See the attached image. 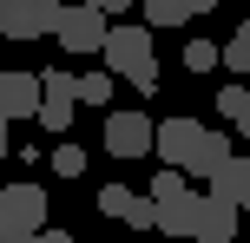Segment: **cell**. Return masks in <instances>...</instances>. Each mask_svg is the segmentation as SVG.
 <instances>
[{
  "mask_svg": "<svg viewBox=\"0 0 250 243\" xmlns=\"http://www.w3.org/2000/svg\"><path fill=\"white\" fill-rule=\"evenodd\" d=\"M151 151H158V165L185 171V178H211V171L230 158V138L178 112V118H165V125H158V145H151Z\"/></svg>",
  "mask_w": 250,
  "mask_h": 243,
  "instance_id": "1",
  "label": "cell"
},
{
  "mask_svg": "<svg viewBox=\"0 0 250 243\" xmlns=\"http://www.w3.org/2000/svg\"><path fill=\"white\" fill-rule=\"evenodd\" d=\"M105 73L132 79L138 92H158V53H151L145 20H112V33H105Z\"/></svg>",
  "mask_w": 250,
  "mask_h": 243,
  "instance_id": "2",
  "label": "cell"
},
{
  "mask_svg": "<svg viewBox=\"0 0 250 243\" xmlns=\"http://www.w3.org/2000/svg\"><path fill=\"white\" fill-rule=\"evenodd\" d=\"M46 230V191L40 184H0V243H26Z\"/></svg>",
  "mask_w": 250,
  "mask_h": 243,
  "instance_id": "3",
  "label": "cell"
},
{
  "mask_svg": "<svg viewBox=\"0 0 250 243\" xmlns=\"http://www.w3.org/2000/svg\"><path fill=\"white\" fill-rule=\"evenodd\" d=\"M105 33H112V20H105L99 7H86V0H73V7H60V46L73 53V59H86V53H105Z\"/></svg>",
  "mask_w": 250,
  "mask_h": 243,
  "instance_id": "4",
  "label": "cell"
},
{
  "mask_svg": "<svg viewBox=\"0 0 250 243\" xmlns=\"http://www.w3.org/2000/svg\"><path fill=\"white\" fill-rule=\"evenodd\" d=\"M40 125L46 131H73V112H79V73H66V66H53V73H40Z\"/></svg>",
  "mask_w": 250,
  "mask_h": 243,
  "instance_id": "5",
  "label": "cell"
},
{
  "mask_svg": "<svg viewBox=\"0 0 250 243\" xmlns=\"http://www.w3.org/2000/svg\"><path fill=\"white\" fill-rule=\"evenodd\" d=\"M0 33L7 39H46V33H60V0H7V7H0Z\"/></svg>",
  "mask_w": 250,
  "mask_h": 243,
  "instance_id": "6",
  "label": "cell"
},
{
  "mask_svg": "<svg viewBox=\"0 0 250 243\" xmlns=\"http://www.w3.org/2000/svg\"><path fill=\"white\" fill-rule=\"evenodd\" d=\"M151 145H158V125H151L145 112H105V151L112 158L132 165V158H145Z\"/></svg>",
  "mask_w": 250,
  "mask_h": 243,
  "instance_id": "7",
  "label": "cell"
},
{
  "mask_svg": "<svg viewBox=\"0 0 250 243\" xmlns=\"http://www.w3.org/2000/svg\"><path fill=\"white\" fill-rule=\"evenodd\" d=\"M99 210L119 217V224H132V230H158V204L138 197V191H125V184H105V191H99Z\"/></svg>",
  "mask_w": 250,
  "mask_h": 243,
  "instance_id": "8",
  "label": "cell"
},
{
  "mask_svg": "<svg viewBox=\"0 0 250 243\" xmlns=\"http://www.w3.org/2000/svg\"><path fill=\"white\" fill-rule=\"evenodd\" d=\"M40 73H0V118H40Z\"/></svg>",
  "mask_w": 250,
  "mask_h": 243,
  "instance_id": "9",
  "label": "cell"
},
{
  "mask_svg": "<svg viewBox=\"0 0 250 243\" xmlns=\"http://www.w3.org/2000/svg\"><path fill=\"white\" fill-rule=\"evenodd\" d=\"M237 217H244V210L230 204V197L204 191L198 197V230H191V237H198V243H237Z\"/></svg>",
  "mask_w": 250,
  "mask_h": 243,
  "instance_id": "10",
  "label": "cell"
},
{
  "mask_svg": "<svg viewBox=\"0 0 250 243\" xmlns=\"http://www.w3.org/2000/svg\"><path fill=\"white\" fill-rule=\"evenodd\" d=\"M211 197H230V204H244V197H250V158L230 151L224 165L211 171Z\"/></svg>",
  "mask_w": 250,
  "mask_h": 243,
  "instance_id": "11",
  "label": "cell"
},
{
  "mask_svg": "<svg viewBox=\"0 0 250 243\" xmlns=\"http://www.w3.org/2000/svg\"><path fill=\"white\" fill-rule=\"evenodd\" d=\"M158 230L165 237H191V230H198V191L178 197V204H158Z\"/></svg>",
  "mask_w": 250,
  "mask_h": 243,
  "instance_id": "12",
  "label": "cell"
},
{
  "mask_svg": "<svg viewBox=\"0 0 250 243\" xmlns=\"http://www.w3.org/2000/svg\"><path fill=\"white\" fill-rule=\"evenodd\" d=\"M138 13H145V26L158 33V26H185L191 20V7L185 0H138Z\"/></svg>",
  "mask_w": 250,
  "mask_h": 243,
  "instance_id": "13",
  "label": "cell"
},
{
  "mask_svg": "<svg viewBox=\"0 0 250 243\" xmlns=\"http://www.w3.org/2000/svg\"><path fill=\"white\" fill-rule=\"evenodd\" d=\"M151 204H178V197H191V178L185 171H171V165H158V178H151Z\"/></svg>",
  "mask_w": 250,
  "mask_h": 243,
  "instance_id": "14",
  "label": "cell"
},
{
  "mask_svg": "<svg viewBox=\"0 0 250 243\" xmlns=\"http://www.w3.org/2000/svg\"><path fill=\"white\" fill-rule=\"evenodd\" d=\"M217 112H224L230 125L250 138V92H244V86H224V92H217Z\"/></svg>",
  "mask_w": 250,
  "mask_h": 243,
  "instance_id": "15",
  "label": "cell"
},
{
  "mask_svg": "<svg viewBox=\"0 0 250 243\" xmlns=\"http://www.w3.org/2000/svg\"><path fill=\"white\" fill-rule=\"evenodd\" d=\"M211 66H224V46H211V39H191V46H185V73H211Z\"/></svg>",
  "mask_w": 250,
  "mask_h": 243,
  "instance_id": "16",
  "label": "cell"
},
{
  "mask_svg": "<svg viewBox=\"0 0 250 243\" xmlns=\"http://www.w3.org/2000/svg\"><path fill=\"white\" fill-rule=\"evenodd\" d=\"M224 66H230V73H250V20L224 39Z\"/></svg>",
  "mask_w": 250,
  "mask_h": 243,
  "instance_id": "17",
  "label": "cell"
},
{
  "mask_svg": "<svg viewBox=\"0 0 250 243\" xmlns=\"http://www.w3.org/2000/svg\"><path fill=\"white\" fill-rule=\"evenodd\" d=\"M86 165H92V158H86V145H60V151H53V178H79Z\"/></svg>",
  "mask_w": 250,
  "mask_h": 243,
  "instance_id": "18",
  "label": "cell"
},
{
  "mask_svg": "<svg viewBox=\"0 0 250 243\" xmlns=\"http://www.w3.org/2000/svg\"><path fill=\"white\" fill-rule=\"evenodd\" d=\"M79 99L86 105H112V73H79Z\"/></svg>",
  "mask_w": 250,
  "mask_h": 243,
  "instance_id": "19",
  "label": "cell"
},
{
  "mask_svg": "<svg viewBox=\"0 0 250 243\" xmlns=\"http://www.w3.org/2000/svg\"><path fill=\"white\" fill-rule=\"evenodd\" d=\"M86 7H99L105 20H125V13H132V0H86Z\"/></svg>",
  "mask_w": 250,
  "mask_h": 243,
  "instance_id": "20",
  "label": "cell"
},
{
  "mask_svg": "<svg viewBox=\"0 0 250 243\" xmlns=\"http://www.w3.org/2000/svg\"><path fill=\"white\" fill-rule=\"evenodd\" d=\"M191 7V20H204V13H217V0H185Z\"/></svg>",
  "mask_w": 250,
  "mask_h": 243,
  "instance_id": "21",
  "label": "cell"
},
{
  "mask_svg": "<svg viewBox=\"0 0 250 243\" xmlns=\"http://www.w3.org/2000/svg\"><path fill=\"white\" fill-rule=\"evenodd\" d=\"M33 243H73V237H66V230H40Z\"/></svg>",
  "mask_w": 250,
  "mask_h": 243,
  "instance_id": "22",
  "label": "cell"
},
{
  "mask_svg": "<svg viewBox=\"0 0 250 243\" xmlns=\"http://www.w3.org/2000/svg\"><path fill=\"white\" fill-rule=\"evenodd\" d=\"M0 165H7V118H0Z\"/></svg>",
  "mask_w": 250,
  "mask_h": 243,
  "instance_id": "23",
  "label": "cell"
},
{
  "mask_svg": "<svg viewBox=\"0 0 250 243\" xmlns=\"http://www.w3.org/2000/svg\"><path fill=\"white\" fill-rule=\"evenodd\" d=\"M237 210H244V217H250V197H244V204H237Z\"/></svg>",
  "mask_w": 250,
  "mask_h": 243,
  "instance_id": "24",
  "label": "cell"
},
{
  "mask_svg": "<svg viewBox=\"0 0 250 243\" xmlns=\"http://www.w3.org/2000/svg\"><path fill=\"white\" fill-rule=\"evenodd\" d=\"M0 7H7V0H0Z\"/></svg>",
  "mask_w": 250,
  "mask_h": 243,
  "instance_id": "25",
  "label": "cell"
},
{
  "mask_svg": "<svg viewBox=\"0 0 250 243\" xmlns=\"http://www.w3.org/2000/svg\"><path fill=\"white\" fill-rule=\"evenodd\" d=\"M26 243H33V237H26Z\"/></svg>",
  "mask_w": 250,
  "mask_h": 243,
  "instance_id": "26",
  "label": "cell"
}]
</instances>
